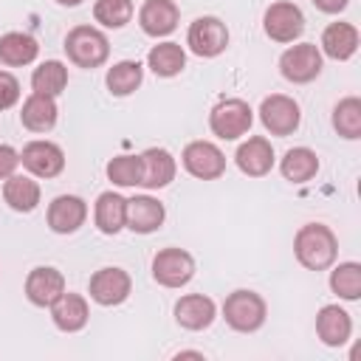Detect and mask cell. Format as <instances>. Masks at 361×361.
I'll list each match as a JSON object with an SVG mask.
<instances>
[{"instance_id": "1", "label": "cell", "mask_w": 361, "mask_h": 361, "mask_svg": "<svg viewBox=\"0 0 361 361\" xmlns=\"http://www.w3.org/2000/svg\"><path fill=\"white\" fill-rule=\"evenodd\" d=\"M293 254L307 271H327L338 257V240L324 223H305L293 237Z\"/></svg>"}, {"instance_id": "2", "label": "cell", "mask_w": 361, "mask_h": 361, "mask_svg": "<svg viewBox=\"0 0 361 361\" xmlns=\"http://www.w3.org/2000/svg\"><path fill=\"white\" fill-rule=\"evenodd\" d=\"M65 54L76 68H99L107 62L110 56V42L104 37V31L93 28V25H76L68 31L65 37Z\"/></svg>"}, {"instance_id": "3", "label": "cell", "mask_w": 361, "mask_h": 361, "mask_svg": "<svg viewBox=\"0 0 361 361\" xmlns=\"http://www.w3.org/2000/svg\"><path fill=\"white\" fill-rule=\"evenodd\" d=\"M265 316H268V305L257 290L240 288L228 293L223 302V319L237 333H257L265 324Z\"/></svg>"}, {"instance_id": "4", "label": "cell", "mask_w": 361, "mask_h": 361, "mask_svg": "<svg viewBox=\"0 0 361 361\" xmlns=\"http://www.w3.org/2000/svg\"><path fill=\"white\" fill-rule=\"evenodd\" d=\"M254 124V110L243 99H223L209 113V130L223 141H237Z\"/></svg>"}, {"instance_id": "5", "label": "cell", "mask_w": 361, "mask_h": 361, "mask_svg": "<svg viewBox=\"0 0 361 361\" xmlns=\"http://www.w3.org/2000/svg\"><path fill=\"white\" fill-rule=\"evenodd\" d=\"M262 28L274 42H293L305 31V14L296 3L290 0H276L265 8Z\"/></svg>"}, {"instance_id": "6", "label": "cell", "mask_w": 361, "mask_h": 361, "mask_svg": "<svg viewBox=\"0 0 361 361\" xmlns=\"http://www.w3.org/2000/svg\"><path fill=\"white\" fill-rule=\"evenodd\" d=\"M186 45L192 54L212 59L228 48V28L217 17H197L186 31Z\"/></svg>"}, {"instance_id": "7", "label": "cell", "mask_w": 361, "mask_h": 361, "mask_svg": "<svg viewBox=\"0 0 361 361\" xmlns=\"http://www.w3.org/2000/svg\"><path fill=\"white\" fill-rule=\"evenodd\" d=\"M279 71L288 82L293 85H307L322 73V51L313 42H299L290 45L279 56Z\"/></svg>"}, {"instance_id": "8", "label": "cell", "mask_w": 361, "mask_h": 361, "mask_svg": "<svg viewBox=\"0 0 361 361\" xmlns=\"http://www.w3.org/2000/svg\"><path fill=\"white\" fill-rule=\"evenodd\" d=\"M259 121H262V127L271 133V135H290L296 127H299V121H302V110H299V104L290 99V96H285V93H271V96H265L262 99V104H259Z\"/></svg>"}, {"instance_id": "9", "label": "cell", "mask_w": 361, "mask_h": 361, "mask_svg": "<svg viewBox=\"0 0 361 361\" xmlns=\"http://www.w3.org/2000/svg\"><path fill=\"white\" fill-rule=\"evenodd\" d=\"M195 276V259L183 248H161L152 259V279L164 288H183Z\"/></svg>"}, {"instance_id": "10", "label": "cell", "mask_w": 361, "mask_h": 361, "mask_svg": "<svg viewBox=\"0 0 361 361\" xmlns=\"http://www.w3.org/2000/svg\"><path fill=\"white\" fill-rule=\"evenodd\" d=\"M183 169L197 180H214L226 172V155L212 141H192L183 147Z\"/></svg>"}, {"instance_id": "11", "label": "cell", "mask_w": 361, "mask_h": 361, "mask_svg": "<svg viewBox=\"0 0 361 361\" xmlns=\"http://www.w3.org/2000/svg\"><path fill=\"white\" fill-rule=\"evenodd\" d=\"M87 290H90V299H93L96 305L113 307V305H121V302L130 296L133 279H130V274H127L124 268L110 265V268H99V271L90 276Z\"/></svg>"}, {"instance_id": "12", "label": "cell", "mask_w": 361, "mask_h": 361, "mask_svg": "<svg viewBox=\"0 0 361 361\" xmlns=\"http://www.w3.org/2000/svg\"><path fill=\"white\" fill-rule=\"evenodd\" d=\"M20 164L34 175V178H56L65 169V152L59 144L37 138L28 141L20 152Z\"/></svg>"}, {"instance_id": "13", "label": "cell", "mask_w": 361, "mask_h": 361, "mask_svg": "<svg viewBox=\"0 0 361 361\" xmlns=\"http://www.w3.org/2000/svg\"><path fill=\"white\" fill-rule=\"evenodd\" d=\"M87 217V203L79 195H59L48 203V228L54 234H73L85 226Z\"/></svg>"}, {"instance_id": "14", "label": "cell", "mask_w": 361, "mask_h": 361, "mask_svg": "<svg viewBox=\"0 0 361 361\" xmlns=\"http://www.w3.org/2000/svg\"><path fill=\"white\" fill-rule=\"evenodd\" d=\"M65 293V274L51 265H39L25 276V296L37 307H51Z\"/></svg>"}, {"instance_id": "15", "label": "cell", "mask_w": 361, "mask_h": 361, "mask_svg": "<svg viewBox=\"0 0 361 361\" xmlns=\"http://www.w3.org/2000/svg\"><path fill=\"white\" fill-rule=\"evenodd\" d=\"M166 209L161 200H155L152 195H135L127 200V220L124 226L135 234H152L164 226Z\"/></svg>"}, {"instance_id": "16", "label": "cell", "mask_w": 361, "mask_h": 361, "mask_svg": "<svg viewBox=\"0 0 361 361\" xmlns=\"http://www.w3.org/2000/svg\"><path fill=\"white\" fill-rule=\"evenodd\" d=\"M237 166L243 175L248 178H262L274 169V147L265 135H251L248 141H243L237 147V155H234Z\"/></svg>"}, {"instance_id": "17", "label": "cell", "mask_w": 361, "mask_h": 361, "mask_svg": "<svg viewBox=\"0 0 361 361\" xmlns=\"http://www.w3.org/2000/svg\"><path fill=\"white\" fill-rule=\"evenodd\" d=\"M180 11L172 0H144L138 11V25L147 37H166L178 28Z\"/></svg>"}, {"instance_id": "18", "label": "cell", "mask_w": 361, "mask_h": 361, "mask_svg": "<svg viewBox=\"0 0 361 361\" xmlns=\"http://www.w3.org/2000/svg\"><path fill=\"white\" fill-rule=\"evenodd\" d=\"M217 316V307L203 293H186L175 302V322L183 330H206Z\"/></svg>"}, {"instance_id": "19", "label": "cell", "mask_w": 361, "mask_h": 361, "mask_svg": "<svg viewBox=\"0 0 361 361\" xmlns=\"http://www.w3.org/2000/svg\"><path fill=\"white\" fill-rule=\"evenodd\" d=\"M141 164H144V175H141V186L144 189H164L175 180V158L169 149L164 147H149L141 152Z\"/></svg>"}, {"instance_id": "20", "label": "cell", "mask_w": 361, "mask_h": 361, "mask_svg": "<svg viewBox=\"0 0 361 361\" xmlns=\"http://www.w3.org/2000/svg\"><path fill=\"white\" fill-rule=\"evenodd\" d=\"M51 319L62 333H79L87 319H90V307L87 299L82 293H71L65 290L54 305H51Z\"/></svg>"}, {"instance_id": "21", "label": "cell", "mask_w": 361, "mask_h": 361, "mask_svg": "<svg viewBox=\"0 0 361 361\" xmlns=\"http://www.w3.org/2000/svg\"><path fill=\"white\" fill-rule=\"evenodd\" d=\"M353 333V319L344 307L338 305H324L316 313V336L327 347H341Z\"/></svg>"}, {"instance_id": "22", "label": "cell", "mask_w": 361, "mask_h": 361, "mask_svg": "<svg viewBox=\"0 0 361 361\" xmlns=\"http://www.w3.org/2000/svg\"><path fill=\"white\" fill-rule=\"evenodd\" d=\"M56 116H59L56 99L54 96H45V93H31L23 102V110H20V121L31 133H48V130H54Z\"/></svg>"}, {"instance_id": "23", "label": "cell", "mask_w": 361, "mask_h": 361, "mask_svg": "<svg viewBox=\"0 0 361 361\" xmlns=\"http://www.w3.org/2000/svg\"><path fill=\"white\" fill-rule=\"evenodd\" d=\"M358 39L361 37H358V28L353 23H330L322 31V51L330 59L344 62L358 51Z\"/></svg>"}, {"instance_id": "24", "label": "cell", "mask_w": 361, "mask_h": 361, "mask_svg": "<svg viewBox=\"0 0 361 361\" xmlns=\"http://www.w3.org/2000/svg\"><path fill=\"white\" fill-rule=\"evenodd\" d=\"M93 220L102 234H118L127 220V197H121L118 192H102L96 197Z\"/></svg>"}, {"instance_id": "25", "label": "cell", "mask_w": 361, "mask_h": 361, "mask_svg": "<svg viewBox=\"0 0 361 361\" xmlns=\"http://www.w3.org/2000/svg\"><path fill=\"white\" fill-rule=\"evenodd\" d=\"M39 183L28 175H8L6 183H3V200L14 209V212H34L39 206Z\"/></svg>"}, {"instance_id": "26", "label": "cell", "mask_w": 361, "mask_h": 361, "mask_svg": "<svg viewBox=\"0 0 361 361\" xmlns=\"http://www.w3.org/2000/svg\"><path fill=\"white\" fill-rule=\"evenodd\" d=\"M39 54V45L31 34H23V31H8L0 37V62L8 65V68H23V65H31Z\"/></svg>"}, {"instance_id": "27", "label": "cell", "mask_w": 361, "mask_h": 361, "mask_svg": "<svg viewBox=\"0 0 361 361\" xmlns=\"http://www.w3.org/2000/svg\"><path fill=\"white\" fill-rule=\"evenodd\" d=\"M147 68L155 76H164V79L178 76L186 68V51L178 42H158L147 54Z\"/></svg>"}, {"instance_id": "28", "label": "cell", "mask_w": 361, "mask_h": 361, "mask_svg": "<svg viewBox=\"0 0 361 361\" xmlns=\"http://www.w3.org/2000/svg\"><path fill=\"white\" fill-rule=\"evenodd\" d=\"M279 172L290 183H307L319 172V158L310 147H293V149L285 152V158L279 164Z\"/></svg>"}, {"instance_id": "29", "label": "cell", "mask_w": 361, "mask_h": 361, "mask_svg": "<svg viewBox=\"0 0 361 361\" xmlns=\"http://www.w3.org/2000/svg\"><path fill=\"white\" fill-rule=\"evenodd\" d=\"M144 82V65L135 59H121L107 71V90L113 96H130Z\"/></svg>"}, {"instance_id": "30", "label": "cell", "mask_w": 361, "mask_h": 361, "mask_svg": "<svg viewBox=\"0 0 361 361\" xmlns=\"http://www.w3.org/2000/svg\"><path fill=\"white\" fill-rule=\"evenodd\" d=\"M31 87H34V93H45V96H54L56 99L68 87V68L59 59L42 62L31 73Z\"/></svg>"}, {"instance_id": "31", "label": "cell", "mask_w": 361, "mask_h": 361, "mask_svg": "<svg viewBox=\"0 0 361 361\" xmlns=\"http://www.w3.org/2000/svg\"><path fill=\"white\" fill-rule=\"evenodd\" d=\"M330 290L344 302H358L361 299V265L338 262L330 271Z\"/></svg>"}, {"instance_id": "32", "label": "cell", "mask_w": 361, "mask_h": 361, "mask_svg": "<svg viewBox=\"0 0 361 361\" xmlns=\"http://www.w3.org/2000/svg\"><path fill=\"white\" fill-rule=\"evenodd\" d=\"M333 127L338 135L350 141L361 138V99L358 96H347L333 107Z\"/></svg>"}, {"instance_id": "33", "label": "cell", "mask_w": 361, "mask_h": 361, "mask_svg": "<svg viewBox=\"0 0 361 361\" xmlns=\"http://www.w3.org/2000/svg\"><path fill=\"white\" fill-rule=\"evenodd\" d=\"M141 175H144L141 155H116L107 164V178L116 186H141Z\"/></svg>"}, {"instance_id": "34", "label": "cell", "mask_w": 361, "mask_h": 361, "mask_svg": "<svg viewBox=\"0 0 361 361\" xmlns=\"http://www.w3.org/2000/svg\"><path fill=\"white\" fill-rule=\"evenodd\" d=\"M93 17L104 28H124L133 20V0H96Z\"/></svg>"}, {"instance_id": "35", "label": "cell", "mask_w": 361, "mask_h": 361, "mask_svg": "<svg viewBox=\"0 0 361 361\" xmlns=\"http://www.w3.org/2000/svg\"><path fill=\"white\" fill-rule=\"evenodd\" d=\"M20 102V82L14 73L0 71V110H8Z\"/></svg>"}, {"instance_id": "36", "label": "cell", "mask_w": 361, "mask_h": 361, "mask_svg": "<svg viewBox=\"0 0 361 361\" xmlns=\"http://www.w3.org/2000/svg\"><path fill=\"white\" fill-rule=\"evenodd\" d=\"M17 164H20V152L14 147H8V144H0V180L14 175Z\"/></svg>"}, {"instance_id": "37", "label": "cell", "mask_w": 361, "mask_h": 361, "mask_svg": "<svg viewBox=\"0 0 361 361\" xmlns=\"http://www.w3.org/2000/svg\"><path fill=\"white\" fill-rule=\"evenodd\" d=\"M347 3H350V0H313V6H316L319 11H324V14H338V11L347 8Z\"/></svg>"}, {"instance_id": "38", "label": "cell", "mask_w": 361, "mask_h": 361, "mask_svg": "<svg viewBox=\"0 0 361 361\" xmlns=\"http://www.w3.org/2000/svg\"><path fill=\"white\" fill-rule=\"evenodd\" d=\"M178 358H203V353H189V350H183V353H178Z\"/></svg>"}, {"instance_id": "39", "label": "cell", "mask_w": 361, "mask_h": 361, "mask_svg": "<svg viewBox=\"0 0 361 361\" xmlns=\"http://www.w3.org/2000/svg\"><path fill=\"white\" fill-rule=\"evenodd\" d=\"M56 3H59V6H68V8H73V6H79L82 0H56Z\"/></svg>"}]
</instances>
